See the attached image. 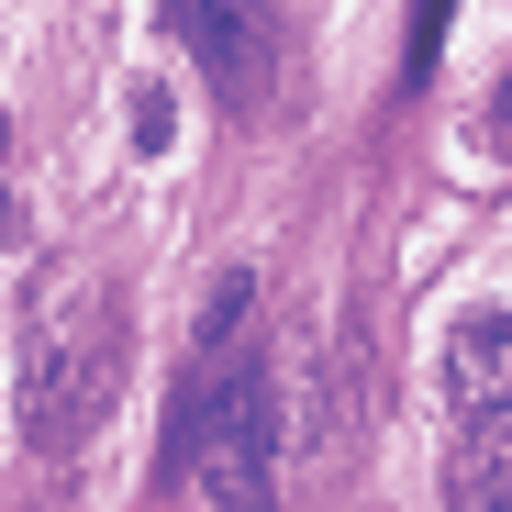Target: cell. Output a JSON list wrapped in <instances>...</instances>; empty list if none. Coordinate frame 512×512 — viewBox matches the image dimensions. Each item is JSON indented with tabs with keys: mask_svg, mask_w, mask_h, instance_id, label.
Listing matches in <instances>:
<instances>
[{
	"mask_svg": "<svg viewBox=\"0 0 512 512\" xmlns=\"http://www.w3.org/2000/svg\"><path fill=\"white\" fill-rule=\"evenodd\" d=\"M123 357H134V334L101 301V268L90 256H56L34 279V323H23V446L78 457L90 423L112 412V390H123Z\"/></svg>",
	"mask_w": 512,
	"mask_h": 512,
	"instance_id": "obj_1",
	"label": "cell"
},
{
	"mask_svg": "<svg viewBox=\"0 0 512 512\" xmlns=\"http://www.w3.org/2000/svg\"><path fill=\"white\" fill-rule=\"evenodd\" d=\"M167 457L201 468L212 512H279V457H290V401H279V368L268 357H190V390H179V435Z\"/></svg>",
	"mask_w": 512,
	"mask_h": 512,
	"instance_id": "obj_2",
	"label": "cell"
},
{
	"mask_svg": "<svg viewBox=\"0 0 512 512\" xmlns=\"http://www.w3.org/2000/svg\"><path fill=\"white\" fill-rule=\"evenodd\" d=\"M446 390H457L468 423H479V412H512V301L457 323V346H446Z\"/></svg>",
	"mask_w": 512,
	"mask_h": 512,
	"instance_id": "obj_3",
	"label": "cell"
},
{
	"mask_svg": "<svg viewBox=\"0 0 512 512\" xmlns=\"http://www.w3.org/2000/svg\"><path fill=\"white\" fill-rule=\"evenodd\" d=\"M446 512H512V412L457 423V457H446Z\"/></svg>",
	"mask_w": 512,
	"mask_h": 512,
	"instance_id": "obj_4",
	"label": "cell"
},
{
	"mask_svg": "<svg viewBox=\"0 0 512 512\" xmlns=\"http://www.w3.org/2000/svg\"><path fill=\"white\" fill-rule=\"evenodd\" d=\"M245 312H256V268H223V279H212V312H201V346H190L201 368H212V357H234Z\"/></svg>",
	"mask_w": 512,
	"mask_h": 512,
	"instance_id": "obj_5",
	"label": "cell"
},
{
	"mask_svg": "<svg viewBox=\"0 0 512 512\" xmlns=\"http://www.w3.org/2000/svg\"><path fill=\"white\" fill-rule=\"evenodd\" d=\"M179 145V90L167 78H134V156H167Z\"/></svg>",
	"mask_w": 512,
	"mask_h": 512,
	"instance_id": "obj_6",
	"label": "cell"
},
{
	"mask_svg": "<svg viewBox=\"0 0 512 512\" xmlns=\"http://www.w3.org/2000/svg\"><path fill=\"white\" fill-rule=\"evenodd\" d=\"M435 45H446V0H412V45H401V78H412V90L435 78Z\"/></svg>",
	"mask_w": 512,
	"mask_h": 512,
	"instance_id": "obj_7",
	"label": "cell"
},
{
	"mask_svg": "<svg viewBox=\"0 0 512 512\" xmlns=\"http://www.w3.org/2000/svg\"><path fill=\"white\" fill-rule=\"evenodd\" d=\"M0 245H12V201H0Z\"/></svg>",
	"mask_w": 512,
	"mask_h": 512,
	"instance_id": "obj_8",
	"label": "cell"
},
{
	"mask_svg": "<svg viewBox=\"0 0 512 512\" xmlns=\"http://www.w3.org/2000/svg\"><path fill=\"white\" fill-rule=\"evenodd\" d=\"M0 145H12V123H0Z\"/></svg>",
	"mask_w": 512,
	"mask_h": 512,
	"instance_id": "obj_9",
	"label": "cell"
}]
</instances>
